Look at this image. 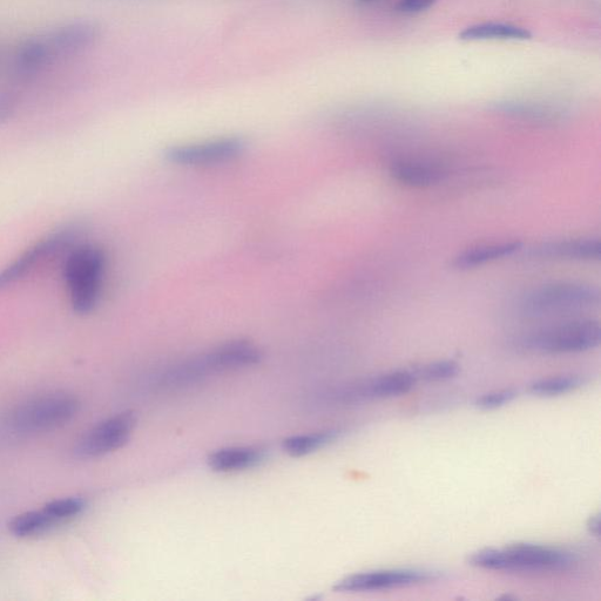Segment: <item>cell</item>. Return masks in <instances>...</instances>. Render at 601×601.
Segmentation results:
<instances>
[{
  "instance_id": "1",
  "label": "cell",
  "mask_w": 601,
  "mask_h": 601,
  "mask_svg": "<svg viewBox=\"0 0 601 601\" xmlns=\"http://www.w3.org/2000/svg\"><path fill=\"white\" fill-rule=\"evenodd\" d=\"M80 410L78 397L56 391L31 398L11 409L0 427L13 438L46 434L69 424Z\"/></svg>"
},
{
  "instance_id": "2",
  "label": "cell",
  "mask_w": 601,
  "mask_h": 601,
  "mask_svg": "<svg viewBox=\"0 0 601 601\" xmlns=\"http://www.w3.org/2000/svg\"><path fill=\"white\" fill-rule=\"evenodd\" d=\"M575 563L576 558L569 552L533 544L485 549L469 557V564L478 569L504 572H558L569 570Z\"/></svg>"
},
{
  "instance_id": "3",
  "label": "cell",
  "mask_w": 601,
  "mask_h": 601,
  "mask_svg": "<svg viewBox=\"0 0 601 601\" xmlns=\"http://www.w3.org/2000/svg\"><path fill=\"white\" fill-rule=\"evenodd\" d=\"M105 268V254L96 246L76 247L67 258L64 276L71 305L78 314H89L98 305Z\"/></svg>"
},
{
  "instance_id": "4",
  "label": "cell",
  "mask_w": 601,
  "mask_h": 601,
  "mask_svg": "<svg viewBox=\"0 0 601 601\" xmlns=\"http://www.w3.org/2000/svg\"><path fill=\"white\" fill-rule=\"evenodd\" d=\"M601 328L598 321L576 320L532 330L516 344L537 354H576L599 347Z\"/></svg>"
},
{
  "instance_id": "5",
  "label": "cell",
  "mask_w": 601,
  "mask_h": 601,
  "mask_svg": "<svg viewBox=\"0 0 601 601\" xmlns=\"http://www.w3.org/2000/svg\"><path fill=\"white\" fill-rule=\"evenodd\" d=\"M600 301L598 287L579 282H556L525 294L519 309L528 316H545L596 308Z\"/></svg>"
},
{
  "instance_id": "6",
  "label": "cell",
  "mask_w": 601,
  "mask_h": 601,
  "mask_svg": "<svg viewBox=\"0 0 601 601\" xmlns=\"http://www.w3.org/2000/svg\"><path fill=\"white\" fill-rule=\"evenodd\" d=\"M135 425L137 417L132 411L107 418L80 438L74 455L81 459H93L111 454L130 441Z\"/></svg>"
},
{
  "instance_id": "7",
  "label": "cell",
  "mask_w": 601,
  "mask_h": 601,
  "mask_svg": "<svg viewBox=\"0 0 601 601\" xmlns=\"http://www.w3.org/2000/svg\"><path fill=\"white\" fill-rule=\"evenodd\" d=\"M245 148V141L229 137L173 146L168 148L165 157L172 164L182 167H211L239 158Z\"/></svg>"
},
{
  "instance_id": "8",
  "label": "cell",
  "mask_w": 601,
  "mask_h": 601,
  "mask_svg": "<svg viewBox=\"0 0 601 601\" xmlns=\"http://www.w3.org/2000/svg\"><path fill=\"white\" fill-rule=\"evenodd\" d=\"M79 233L78 226H65L27 249L16 261L0 272V292L29 274L39 263L70 248L77 240Z\"/></svg>"
},
{
  "instance_id": "9",
  "label": "cell",
  "mask_w": 601,
  "mask_h": 601,
  "mask_svg": "<svg viewBox=\"0 0 601 601\" xmlns=\"http://www.w3.org/2000/svg\"><path fill=\"white\" fill-rule=\"evenodd\" d=\"M417 383L413 369L397 370L368 378L337 390L333 397L340 403L386 400L408 394Z\"/></svg>"
},
{
  "instance_id": "10",
  "label": "cell",
  "mask_w": 601,
  "mask_h": 601,
  "mask_svg": "<svg viewBox=\"0 0 601 601\" xmlns=\"http://www.w3.org/2000/svg\"><path fill=\"white\" fill-rule=\"evenodd\" d=\"M437 573L424 570H387L359 573L341 580L334 587L337 592H374L428 583Z\"/></svg>"
},
{
  "instance_id": "11",
  "label": "cell",
  "mask_w": 601,
  "mask_h": 601,
  "mask_svg": "<svg viewBox=\"0 0 601 601\" xmlns=\"http://www.w3.org/2000/svg\"><path fill=\"white\" fill-rule=\"evenodd\" d=\"M202 369L209 377L224 371L255 366L262 360L261 350L254 343L236 340L222 343L199 356Z\"/></svg>"
},
{
  "instance_id": "12",
  "label": "cell",
  "mask_w": 601,
  "mask_h": 601,
  "mask_svg": "<svg viewBox=\"0 0 601 601\" xmlns=\"http://www.w3.org/2000/svg\"><path fill=\"white\" fill-rule=\"evenodd\" d=\"M389 175L403 186L428 188L448 178L447 167L440 162L420 158H401L390 162Z\"/></svg>"
},
{
  "instance_id": "13",
  "label": "cell",
  "mask_w": 601,
  "mask_h": 601,
  "mask_svg": "<svg viewBox=\"0 0 601 601\" xmlns=\"http://www.w3.org/2000/svg\"><path fill=\"white\" fill-rule=\"evenodd\" d=\"M530 255L544 260L599 261L601 242L599 238L543 242L533 247Z\"/></svg>"
},
{
  "instance_id": "14",
  "label": "cell",
  "mask_w": 601,
  "mask_h": 601,
  "mask_svg": "<svg viewBox=\"0 0 601 601\" xmlns=\"http://www.w3.org/2000/svg\"><path fill=\"white\" fill-rule=\"evenodd\" d=\"M99 37L100 29L97 24L76 22L54 30L47 38V42H49L57 56L59 54L70 56V54L90 49L98 42Z\"/></svg>"
},
{
  "instance_id": "15",
  "label": "cell",
  "mask_w": 601,
  "mask_h": 601,
  "mask_svg": "<svg viewBox=\"0 0 601 601\" xmlns=\"http://www.w3.org/2000/svg\"><path fill=\"white\" fill-rule=\"evenodd\" d=\"M522 248L523 242L517 240L482 243V245L472 246L457 254L452 260L451 266L458 270L482 267L490 262L509 258V256L521 252Z\"/></svg>"
},
{
  "instance_id": "16",
  "label": "cell",
  "mask_w": 601,
  "mask_h": 601,
  "mask_svg": "<svg viewBox=\"0 0 601 601\" xmlns=\"http://www.w3.org/2000/svg\"><path fill=\"white\" fill-rule=\"evenodd\" d=\"M56 57L57 54L47 39H29L19 46L15 56V67L22 76L32 77L44 71Z\"/></svg>"
},
{
  "instance_id": "17",
  "label": "cell",
  "mask_w": 601,
  "mask_h": 601,
  "mask_svg": "<svg viewBox=\"0 0 601 601\" xmlns=\"http://www.w3.org/2000/svg\"><path fill=\"white\" fill-rule=\"evenodd\" d=\"M265 458V452L253 447L225 448L209 455V468L216 472H236L256 467Z\"/></svg>"
},
{
  "instance_id": "18",
  "label": "cell",
  "mask_w": 601,
  "mask_h": 601,
  "mask_svg": "<svg viewBox=\"0 0 601 601\" xmlns=\"http://www.w3.org/2000/svg\"><path fill=\"white\" fill-rule=\"evenodd\" d=\"M532 33L525 27L505 23H483L467 27L459 33L464 42L479 40H529Z\"/></svg>"
},
{
  "instance_id": "19",
  "label": "cell",
  "mask_w": 601,
  "mask_h": 601,
  "mask_svg": "<svg viewBox=\"0 0 601 601\" xmlns=\"http://www.w3.org/2000/svg\"><path fill=\"white\" fill-rule=\"evenodd\" d=\"M59 525L62 524L43 508L20 513L9 523V530L13 536L25 539L43 536L58 528Z\"/></svg>"
},
{
  "instance_id": "20",
  "label": "cell",
  "mask_w": 601,
  "mask_h": 601,
  "mask_svg": "<svg viewBox=\"0 0 601 601\" xmlns=\"http://www.w3.org/2000/svg\"><path fill=\"white\" fill-rule=\"evenodd\" d=\"M337 431L314 432V434L297 435L286 438L282 448L293 457H303L320 450L336 440Z\"/></svg>"
},
{
  "instance_id": "21",
  "label": "cell",
  "mask_w": 601,
  "mask_h": 601,
  "mask_svg": "<svg viewBox=\"0 0 601 601\" xmlns=\"http://www.w3.org/2000/svg\"><path fill=\"white\" fill-rule=\"evenodd\" d=\"M584 382V378L577 375L542 378L531 384L530 393L539 397L562 396L579 389Z\"/></svg>"
},
{
  "instance_id": "22",
  "label": "cell",
  "mask_w": 601,
  "mask_h": 601,
  "mask_svg": "<svg viewBox=\"0 0 601 601\" xmlns=\"http://www.w3.org/2000/svg\"><path fill=\"white\" fill-rule=\"evenodd\" d=\"M85 509L86 501L80 497L54 499L44 506V510L62 525L81 515Z\"/></svg>"
},
{
  "instance_id": "23",
  "label": "cell",
  "mask_w": 601,
  "mask_h": 601,
  "mask_svg": "<svg viewBox=\"0 0 601 601\" xmlns=\"http://www.w3.org/2000/svg\"><path fill=\"white\" fill-rule=\"evenodd\" d=\"M417 382H442L451 380L459 373V366L454 361H438L413 368Z\"/></svg>"
},
{
  "instance_id": "24",
  "label": "cell",
  "mask_w": 601,
  "mask_h": 601,
  "mask_svg": "<svg viewBox=\"0 0 601 601\" xmlns=\"http://www.w3.org/2000/svg\"><path fill=\"white\" fill-rule=\"evenodd\" d=\"M516 397L517 393L515 390H499L494 391V393L485 394L481 397H478L475 405L477 408L482 410H495L511 403Z\"/></svg>"
},
{
  "instance_id": "25",
  "label": "cell",
  "mask_w": 601,
  "mask_h": 601,
  "mask_svg": "<svg viewBox=\"0 0 601 601\" xmlns=\"http://www.w3.org/2000/svg\"><path fill=\"white\" fill-rule=\"evenodd\" d=\"M438 0H400L396 5V10L401 13H418L431 8Z\"/></svg>"
},
{
  "instance_id": "26",
  "label": "cell",
  "mask_w": 601,
  "mask_h": 601,
  "mask_svg": "<svg viewBox=\"0 0 601 601\" xmlns=\"http://www.w3.org/2000/svg\"><path fill=\"white\" fill-rule=\"evenodd\" d=\"M17 106V98L15 94L9 92L0 93V124L5 123L13 112H15Z\"/></svg>"
},
{
  "instance_id": "27",
  "label": "cell",
  "mask_w": 601,
  "mask_h": 601,
  "mask_svg": "<svg viewBox=\"0 0 601 601\" xmlns=\"http://www.w3.org/2000/svg\"><path fill=\"white\" fill-rule=\"evenodd\" d=\"M587 529H589L591 535L594 537H600V515L592 516L590 518L589 524H587Z\"/></svg>"
},
{
  "instance_id": "28",
  "label": "cell",
  "mask_w": 601,
  "mask_h": 601,
  "mask_svg": "<svg viewBox=\"0 0 601 601\" xmlns=\"http://www.w3.org/2000/svg\"><path fill=\"white\" fill-rule=\"evenodd\" d=\"M360 2L363 4H369V3L376 2V0H360Z\"/></svg>"
}]
</instances>
